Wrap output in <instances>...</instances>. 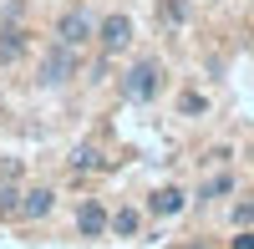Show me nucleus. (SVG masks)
Returning <instances> with one entry per match:
<instances>
[{
	"instance_id": "1",
	"label": "nucleus",
	"mask_w": 254,
	"mask_h": 249,
	"mask_svg": "<svg viewBox=\"0 0 254 249\" xmlns=\"http://www.w3.org/2000/svg\"><path fill=\"white\" fill-rule=\"evenodd\" d=\"M163 92V66H158V56H142L132 61V66L122 71V97L127 102H153Z\"/></svg>"
},
{
	"instance_id": "2",
	"label": "nucleus",
	"mask_w": 254,
	"mask_h": 249,
	"mask_svg": "<svg viewBox=\"0 0 254 249\" xmlns=\"http://www.w3.org/2000/svg\"><path fill=\"white\" fill-rule=\"evenodd\" d=\"M81 71V51H71V46H61V41H51L46 46V56H41V87H66V81Z\"/></svg>"
},
{
	"instance_id": "3",
	"label": "nucleus",
	"mask_w": 254,
	"mask_h": 249,
	"mask_svg": "<svg viewBox=\"0 0 254 249\" xmlns=\"http://www.w3.org/2000/svg\"><path fill=\"white\" fill-rule=\"evenodd\" d=\"M56 41H61V46H71V51H81L87 41H97V15L81 10V5H71L66 15L56 20Z\"/></svg>"
},
{
	"instance_id": "4",
	"label": "nucleus",
	"mask_w": 254,
	"mask_h": 249,
	"mask_svg": "<svg viewBox=\"0 0 254 249\" xmlns=\"http://www.w3.org/2000/svg\"><path fill=\"white\" fill-rule=\"evenodd\" d=\"M97 46H102V56H122L132 46V15L112 10L107 20H97Z\"/></svg>"
},
{
	"instance_id": "5",
	"label": "nucleus",
	"mask_w": 254,
	"mask_h": 249,
	"mask_svg": "<svg viewBox=\"0 0 254 249\" xmlns=\"http://www.w3.org/2000/svg\"><path fill=\"white\" fill-rule=\"evenodd\" d=\"M51 209H56V188L36 183V188H26V193H20V203H15V219H26V224H41Z\"/></svg>"
},
{
	"instance_id": "6",
	"label": "nucleus",
	"mask_w": 254,
	"mask_h": 249,
	"mask_svg": "<svg viewBox=\"0 0 254 249\" xmlns=\"http://www.w3.org/2000/svg\"><path fill=\"white\" fill-rule=\"evenodd\" d=\"M76 229L87 234V239H102V234L112 229V214L102 209L97 198H87V203H81V209H76Z\"/></svg>"
},
{
	"instance_id": "7",
	"label": "nucleus",
	"mask_w": 254,
	"mask_h": 249,
	"mask_svg": "<svg viewBox=\"0 0 254 249\" xmlns=\"http://www.w3.org/2000/svg\"><path fill=\"white\" fill-rule=\"evenodd\" d=\"M20 56H26V31L5 26V31H0V66H15Z\"/></svg>"
},
{
	"instance_id": "8",
	"label": "nucleus",
	"mask_w": 254,
	"mask_h": 249,
	"mask_svg": "<svg viewBox=\"0 0 254 249\" xmlns=\"http://www.w3.org/2000/svg\"><path fill=\"white\" fill-rule=\"evenodd\" d=\"M147 214H158V219L183 214V188H158L153 198H147Z\"/></svg>"
},
{
	"instance_id": "9",
	"label": "nucleus",
	"mask_w": 254,
	"mask_h": 249,
	"mask_svg": "<svg viewBox=\"0 0 254 249\" xmlns=\"http://www.w3.org/2000/svg\"><path fill=\"white\" fill-rule=\"evenodd\" d=\"M158 26L163 31H183L188 26V5L183 0H158Z\"/></svg>"
},
{
	"instance_id": "10",
	"label": "nucleus",
	"mask_w": 254,
	"mask_h": 249,
	"mask_svg": "<svg viewBox=\"0 0 254 249\" xmlns=\"http://www.w3.org/2000/svg\"><path fill=\"white\" fill-rule=\"evenodd\" d=\"M229 193H234V173H214V178L198 188V198H229Z\"/></svg>"
},
{
	"instance_id": "11",
	"label": "nucleus",
	"mask_w": 254,
	"mask_h": 249,
	"mask_svg": "<svg viewBox=\"0 0 254 249\" xmlns=\"http://www.w3.org/2000/svg\"><path fill=\"white\" fill-rule=\"evenodd\" d=\"M137 224H142L137 209H117V214H112V229H117L122 239H127V234H137Z\"/></svg>"
},
{
	"instance_id": "12",
	"label": "nucleus",
	"mask_w": 254,
	"mask_h": 249,
	"mask_svg": "<svg viewBox=\"0 0 254 249\" xmlns=\"http://www.w3.org/2000/svg\"><path fill=\"white\" fill-rule=\"evenodd\" d=\"M71 168H76V173H87V168H102V153H97V148H76Z\"/></svg>"
},
{
	"instance_id": "13",
	"label": "nucleus",
	"mask_w": 254,
	"mask_h": 249,
	"mask_svg": "<svg viewBox=\"0 0 254 249\" xmlns=\"http://www.w3.org/2000/svg\"><path fill=\"white\" fill-rule=\"evenodd\" d=\"M178 112H203V97H198V92H183V97H178Z\"/></svg>"
},
{
	"instance_id": "14",
	"label": "nucleus",
	"mask_w": 254,
	"mask_h": 249,
	"mask_svg": "<svg viewBox=\"0 0 254 249\" xmlns=\"http://www.w3.org/2000/svg\"><path fill=\"white\" fill-rule=\"evenodd\" d=\"M254 219V203H239V209H234V224H249Z\"/></svg>"
},
{
	"instance_id": "15",
	"label": "nucleus",
	"mask_w": 254,
	"mask_h": 249,
	"mask_svg": "<svg viewBox=\"0 0 254 249\" xmlns=\"http://www.w3.org/2000/svg\"><path fill=\"white\" fill-rule=\"evenodd\" d=\"M234 249H254V234L244 229V234H234Z\"/></svg>"
}]
</instances>
